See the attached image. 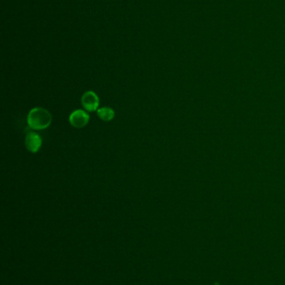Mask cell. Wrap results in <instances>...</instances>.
<instances>
[{"label": "cell", "instance_id": "obj_3", "mask_svg": "<svg viewBox=\"0 0 285 285\" xmlns=\"http://www.w3.org/2000/svg\"><path fill=\"white\" fill-rule=\"evenodd\" d=\"M69 120H70V125L73 127L76 128H84V126L87 125L89 120H90V116L86 112H84L81 109H77L70 114Z\"/></svg>", "mask_w": 285, "mask_h": 285}, {"label": "cell", "instance_id": "obj_1", "mask_svg": "<svg viewBox=\"0 0 285 285\" xmlns=\"http://www.w3.org/2000/svg\"><path fill=\"white\" fill-rule=\"evenodd\" d=\"M27 122L29 128L35 130H42L48 128L52 122L50 112L43 108H34L29 111Z\"/></svg>", "mask_w": 285, "mask_h": 285}, {"label": "cell", "instance_id": "obj_5", "mask_svg": "<svg viewBox=\"0 0 285 285\" xmlns=\"http://www.w3.org/2000/svg\"><path fill=\"white\" fill-rule=\"evenodd\" d=\"M97 115L101 120L108 122V121L113 120L114 117H115V112L110 107H102L97 110Z\"/></svg>", "mask_w": 285, "mask_h": 285}, {"label": "cell", "instance_id": "obj_4", "mask_svg": "<svg viewBox=\"0 0 285 285\" xmlns=\"http://www.w3.org/2000/svg\"><path fill=\"white\" fill-rule=\"evenodd\" d=\"M42 145V139L35 132H29L25 137V146L31 153H37Z\"/></svg>", "mask_w": 285, "mask_h": 285}, {"label": "cell", "instance_id": "obj_2", "mask_svg": "<svg viewBox=\"0 0 285 285\" xmlns=\"http://www.w3.org/2000/svg\"><path fill=\"white\" fill-rule=\"evenodd\" d=\"M81 104L85 110L94 112L99 107V98L93 91H87L82 95Z\"/></svg>", "mask_w": 285, "mask_h": 285}]
</instances>
